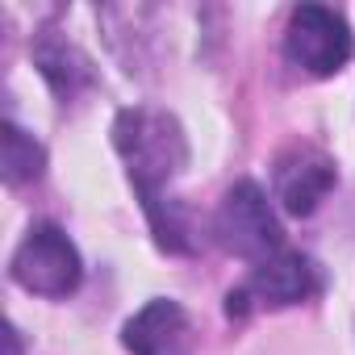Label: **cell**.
I'll use <instances>...</instances> for the list:
<instances>
[{
    "mask_svg": "<svg viewBox=\"0 0 355 355\" xmlns=\"http://www.w3.org/2000/svg\"><path fill=\"white\" fill-rule=\"evenodd\" d=\"M42 171H46V146L34 134H26L21 125L5 121L0 125V175H5V184L13 189L34 184Z\"/></svg>",
    "mask_w": 355,
    "mask_h": 355,
    "instance_id": "obj_9",
    "label": "cell"
},
{
    "mask_svg": "<svg viewBox=\"0 0 355 355\" xmlns=\"http://www.w3.org/2000/svg\"><path fill=\"white\" fill-rule=\"evenodd\" d=\"M34 63H38V71H42V80L55 88V96L67 105V101H76L84 88H92L96 84V71H92V59L71 42V38H63L59 30H42L38 38H34Z\"/></svg>",
    "mask_w": 355,
    "mask_h": 355,
    "instance_id": "obj_8",
    "label": "cell"
},
{
    "mask_svg": "<svg viewBox=\"0 0 355 355\" xmlns=\"http://www.w3.org/2000/svg\"><path fill=\"white\" fill-rule=\"evenodd\" d=\"M9 272L26 293H38V297H67L84 280V263H80L76 243L51 222L30 226V234L13 251Z\"/></svg>",
    "mask_w": 355,
    "mask_h": 355,
    "instance_id": "obj_5",
    "label": "cell"
},
{
    "mask_svg": "<svg viewBox=\"0 0 355 355\" xmlns=\"http://www.w3.org/2000/svg\"><path fill=\"white\" fill-rule=\"evenodd\" d=\"M113 146L130 171V184L138 189L142 205L163 201V189L189 167V134L180 117L155 105L121 109L113 117Z\"/></svg>",
    "mask_w": 355,
    "mask_h": 355,
    "instance_id": "obj_1",
    "label": "cell"
},
{
    "mask_svg": "<svg viewBox=\"0 0 355 355\" xmlns=\"http://www.w3.org/2000/svg\"><path fill=\"white\" fill-rule=\"evenodd\" d=\"M214 239L222 251L263 263L272 255H280L284 247V230L280 218L272 209V201L263 197V189L255 180H239L234 189H226L218 214H214Z\"/></svg>",
    "mask_w": 355,
    "mask_h": 355,
    "instance_id": "obj_2",
    "label": "cell"
},
{
    "mask_svg": "<svg viewBox=\"0 0 355 355\" xmlns=\"http://www.w3.org/2000/svg\"><path fill=\"white\" fill-rule=\"evenodd\" d=\"M5 338H9V355H21V334H17V326H9Z\"/></svg>",
    "mask_w": 355,
    "mask_h": 355,
    "instance_id": "obj_10",
    "label": "cell"
},
{
    "mask_svg": "<svg viewBox=\"0 0 355 355\" xmlns=\"http://www.w3.org/2000/svg\"><path fill=\"white\" fill-rule=\"evenodd\" d=\"M355 55V38L343 13L326 5H297L284 26V59L305 76H338Z\"/></svg>",
    "mask_w": 355,
    "mask_h": 355,
    "instance_id": "obj_3",
    "label": "cell"
},
{
    "mask_svg": "<svg viewBox=\"0 0 355 355\" xmlns=\"http://www.w3.org/2000/svg\"><path fill=\"white\" fill-rule=\"evenodd\" d=\"M121 347L130 355H197V330L180 301L155 297L121 326Z\"/></svg>",
    "mask_w": 355,
    "mask_h": 355,
    "instance_id": "obj_6",
    "label": "cell"
},
{
    "mask_svg": "<svg viewBox=\"0 0 355 355\" xmlns=\"http://www.w3.org/2000/svg\"><path fill=\"white\" fill-rule=\"evenodd\" d=\"M318 288H322L318 263L309 255H301V251H280V255L255 263V272L239 288H230L226 313L230 318H247L255 309H288V305L309 301Z\"/></svg>",
    "mask_w": 355,
    "mask_h": 355,
    "instance_id": "obj_4",
    "label": "cell"
},
{
    "mask_svg": "<svg viewBox=\"0 0 355 355\" xmlns=\"http://www.w3.org/2000/svg\"><path fill=\"white\" fill-rule=\"evenodd\" d=\"M334 180H338L334 159L322 155L318 146H293L276 159V201L293 218H309L326 201Z\"/></svg>",
    "mask_w": 355,
    "mask_h": 355,
    "instance_id": "obj_7",
    "label": "cell"
}]
</instances>
